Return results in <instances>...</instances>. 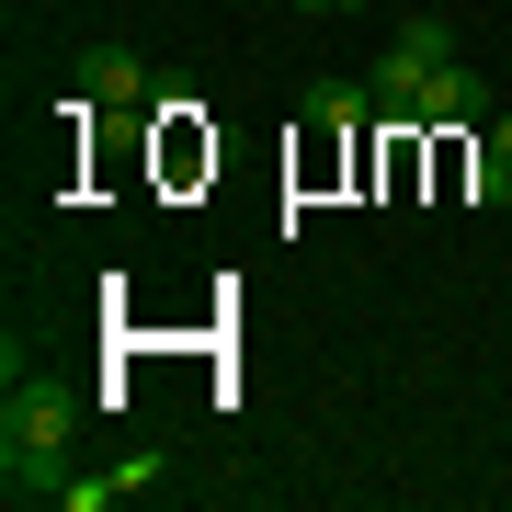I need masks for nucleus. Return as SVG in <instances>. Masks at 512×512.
Listing matches in <instances>:
<instances>
[{
	"instance_id": "obj_5",
	"label": "nucleus",
	"mask_w": 512,
	"mask_h": 512,
	"mask_svg": "<svg viewBox=\"0 0 512 512\" xmlns=\"http://www.w3.org/2000/svg\"><path fill=\"white\" fill-rule=\"evenodd\" d=\"M0 490L12 501H57L69 490V456H0Z\"/></svg>"
},
{
	"instance_id": "obj_7",
	"label": "nucleus",
	"mask_w": 512,
	"mask_h": 512,
	"mask_svg": "<svg viewBox=\"0 0 512 512\" xmlns=\"http://www.w3.org/2000/svg\"><path fill=\"white\" fill-rule=\"evenodd\" d=\"M114 501H126V467H114V478H69V490H57V512H114Z\"/></svg>"
},
{
	"instance_id": "obj_3",
	"label": "nucleus",
	"mask_w": 512,
	"mask_h": 512,
	"mask_svg": "<svg viewBox=\"0 0 512 512\" xmlns=\"http://www.w3.org/2000/svg\"><path fill=\"white\" fill-rule=\"evenodd\" d=\"M137 103H160L148 57H126V46H92V57H80V114H137Z\"/></svg>"
},
{
	"instance_id": "obj_10",
	"label": "nucleus",
	"mask_w": 512,
	"mask_h": 512,
	"mask_svg": "<svg viewBox=\"0 0 512 512\" xmlns=\"http://www.w3.org/2000/svg\"><path fill=\"white\" fill-rule=\"evenodd\" d=\"M501 217H512V194H501Z\"/></svg>"
},
{
	"instance_id": "obj_9",
	"label": "nucleus",
	"mask_w": 512,
	"mask_h": 512,
	"mask_svg": "<svg viewBox=\"0 0 512 512\" xmlns=\"http://www.w3.org/2000/svg\"><path fill=\"white\" fill-rule=\"evenodd\" d=\"M296 12H376V0H296Z\"/></svg>"
},
{
	"instance_id": "obj_2",
	"label": "nucleus",
	"mask_w": 512,
	"mask_h": 512,
	"mask_svg": "<svg viewBox=\"0 0 512 512\" xmlns=\"http://www.w3.org/2000/svg\"><path fill=\"white\" fill-rule=\"evenodd\" d=\"M80 433V399L46 376H12V399H0V456H69Z\"/></svg>"
},
{
	"instance_id": "obj_4",
	"label": "nucleus",
	"mask_w": 512,
	"mask_h": 512,
	"mask_svg": "<svg viewBox=\"0 0 512 512\" xmlns=\"http://www.w3.org/2000/svg\"><path fill=\"white\" fill-rule=\"evenodd\" d=\"M478 114H490V92H478V69H467V57H444V69L421 80V114H410V126H478Z\"/></svg>"
},
{
	"instance_id": "obj_6",
	"label": "nucleus",
	"mask_w": 512,
	"mask_h": 512,
	"mask_svg": "<svg viewBox=\"0 0 512 512\" xmlns=\"http://www.w3.org/2000/svg\"><path fill=\"white\" fill-rule=\"evenodd\" d=\"M353 114H376V92H365V80H319V92H308V126H330V137H342Z\"/></svg>"
},
{
	"instance_id": "obj_8",
	"label": "nucleus",
	"mask_w": 512,
	"mask_h": 512,
	"mask_svg": "<svg viewBox=\"0 0 512 512\" xmlns=\"http://www.w3.org/2000/svg\"><path fill=\"white\" fill-rule=\"evenodd\" d=\"M490 160H501V171H512V114H490Z\"/></svg>"
},
{
	"instance_id": "obj_1",
	"label": "nucleus",
	"mask_w": 512,
	"mask_h": 512,
	"mask_svg": "<svg viewBox=\"0 0 512 512\" xmlns=\"http://www.w3.org/2000/svg\"><path fill=\"white\" fill-rule=\"evenodd\" d=\"M444 57H456V23H444V12H410V23H399V46L365 69V92H376L387 126H410V114H421V80H433Z\"/></svg>"
}]
</instances>
